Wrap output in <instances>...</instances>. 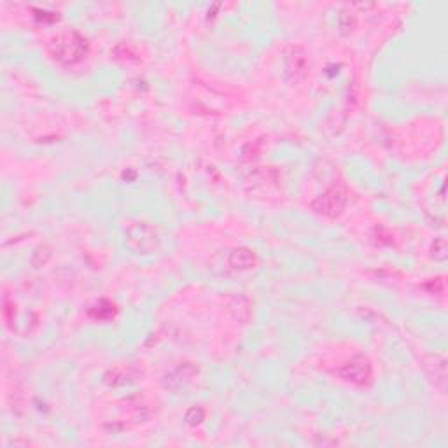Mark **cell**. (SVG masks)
Masks as SVG:
<instances>
[{
    "instance_id": "6da1fadb",
    "label": "cell",
    "mask_w": 448,
    "mask_h": 448,
    "mask_svg": "<svg viewBox=\"0 0 448 448\" xmlns=\"http://www.w3.org/2000/svg\"><path fill=\"white\" fill-rule=\"evenodd\" d=\"M53 55H55L56 60L63 61V63H76V61L83 60L84 55H86V41L81 39L77 34H67V36L55 41Z\"/></svg>"
},
{
    "instance_id": "7a4b0ae2",
    "label": "cell",
    "mask_w": 448,
    "mask_h": 448,
    "mask_svg": "<svg viewBox=\"0 0 448 448\" xmlns=\"http://www.w3.org/2000/svg\"><path fill=\"white\" fill-rule=\"evenodd\" d=\"M340 375H342V378H345V380L352 382V384L365 385L366 382L372 378V366H370L368 359L355 357L340 370Z\"/></svg>"
},
{
    "instance_id": "3957f363",
    "label": "cell",
    "mask_w": 448,
    "mask_h": 448,
    "mask_svg": "<svg viewBox=\"0 0 448 448\" xmlns=\"http://www.w3.org/2000/svg\"><path fill=\"white\" fill-rule=\"evenodd\" d=\"M312 207L317 212H320V214H326L333 218V215H338L340 212L343 210V207H345V195H343L340 189L333 188L327 193H324L319 200H315V202L312 203Z\"/></svg>"
},
{
    "instance_id": "277c9868",
    "label": "cell",
    "mask_w": 448,
    "mask_h": 448,
    "mask_svg": "<svg viewBox=\"0 0 448 448\" xmlns=\"http://www.w3.org/2000/svg\"><path fill=\"white\" fill-rule=\"evenodd\" d=\"M254 261H256V258H254V254L247 249L235 250L230 258V265L233 266V268H240V270L250 268V266L254 265Z\"/></svg>"
}]
</instances>
